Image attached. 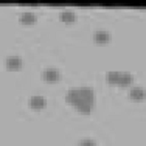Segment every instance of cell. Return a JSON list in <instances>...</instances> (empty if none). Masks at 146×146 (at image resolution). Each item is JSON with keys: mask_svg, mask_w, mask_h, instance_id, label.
Listing matches in <instances>:
<instances>
[{"mask_svg": "<svg viewBox=\"0 0 146 146\" xmlns=\"http://www.w3.org/2000/svg\"><path fill=\"white\" fill-rule=\"evenodd\" d=\"M6 66L8 68H13V70H16V68H19L22 67V58L19 56H9L6 58Z\"/></svg>", "mask_w": 146, "mask_h": 146, "instance_id": "obj_6", "label": "cell"}, {"mask_svg": "<svg viewBox=\"0 0 146 146\" xmlns=\"http://www.w3.org/2000/svg\"><path fill=\"white\" fill-rule=\"evenodd\" d=\"M42 79L46 81H49V82H55V81H58L60 79V73L58 70L49 67L42 72Z\"/></svg>", "mask_w": 146, "mask_h": 146, "instance_id": "obj_2", "label": "cell"}, {"mask_svg": "<svg viewBox=\"0 0 146 146\" xmlns=\"http://www.w3.org/2000/svg\"><path fill=\"white\" fill-rule=\"evenodd\" d=\"M129 97L135 100H141L146 97V91L141 87H132L129 91Z\"/></svg>", "mask_w": 146, "mask_h": 146, "instance_id": "obj_5", "label": "cell"}, {"mask_svg": "<svg viewBox=\"0 0 146 146\" xmlns=\"http://www.w3.org/2000/svg\"><path fill=\"white\" fill-rule=\"evenodd\" d=\"M29 104L32 108L34 110H40V108H43L46 106V99L42 97V96H39V95H34L30 98L29 100Z\"/></svg>", "mask_w": 146, "mask_h": 146, "instance_id": "obj_4", "label": "cell"}, {"mask_svg": "<svg viewBox=\"0 0 146 146\" xmlns=\"http://www.w3.org/2000/svg\"><path fill=\"white\" fill-rule=\"evenodd\" d=\"M65 100L73 105L79 112L89 114L95 100L94 90L90 87L72 88L65 94Z\"/></svg>", "mask_w": 146, "mask_h": 146, "instance_id": "obj_1", "label": "cell"}, {"mask_svg": "<svg viewBox=\"0 0 146 146\" xmlns=\"http://www.w3.org/2000/svg\"><path fill=\"white\" fill-rule=\"evenodd\" d=\"M59 18L60 21L63 22H66V23H71V22H74L75 21V13L72 11V10H62L59 13Z\"/></svg>", "mask_w": 146, "mask_h": 146, "instance_id": "obj_9", "label": "cell"}, {"mask_svg": "<svg viewBox=\"0 0 146 146\" xmlns=\"http://www.w3.org/2000/svg\"><path fill=\"white\" fill-rule=\"evenodd\" d=\"M132 81H133V76H132L131 73H129V72H120L116 84H119V86H123V87H124V86L130 84Z\"/></svg>", "mask_w": 146, "mask_h": 146, "instance_id": "obj_7", "label": "cell"}, {"mask_svg": "<svg viewBox=\"0 0 146 146\" xmlns=\"http://www.w3.org/2000/svg\"><path fill=\"white\" fill-rule=\"evenodd\" d=\"M78 146H96V144L91 139H82V140L79 141Z\"/></svg>", "mask_w": 146, "mask_h": 146, "instance_id": "obj_11", "label": "cell"}, {"mask_svg": "<svg viewBox=\"0 0 146 146\" xmlns=\"http://www.w3.org/2000/svg\"><path fill=\"white\" fill-rule=\"evenodd\" d=\"M92 39L97 43H105L111 40V33L105 30H97L92 34Z\"/></svg>", "mask_w": 146, "mask_h": 146, "instance_id": "obj_3", "label": "cell"}, {"mask_svg": "<svg viewBox=\"0 0 146 146\" xmlns=\"http://www.w3.org/2000/svg\"><path fill=\"white\" fill-rule=\"evenodd\" d=\"M35 19H36V16H35V14L32 13V11L25 10V11H22V13L19 14V21H21L22 23L30 24V23H33Z\"/></svg>", "mask_w": 146, "mask_h": 146, "instance_id": "obj_8", "label": "cell"}, {"mask_svg": "<svg viewBox=\"0 0 146 146\" xmlns=\"http://www.w3.org/2000/svg\"><path fill=\"white\" fill-rule=\"evenodd\" d=\"M119 74H120V72H117V71H108V72L105 74V79H106L107 82H110V83H115V84H116L117 79H119Z\"/></svg>", "mask_w": 146, "mask_h": 146, "instance_id": "obj_10", "label": "cell"}]
</instances>
